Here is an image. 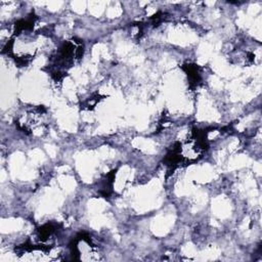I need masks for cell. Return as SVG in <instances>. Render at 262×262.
<instances>
[{
	"label": "cell",
	"instance_id": "1",
	"mask_svg": "<svg viewBox=\"0 0 262 262\" xmlns=\"http://www.w3.org/2000/svg\"><path fill=\"white\" fill-rule=\"evenodd\" d=\"M181 70L187 74L191 88H196L202 82V77L200 74V68L198 65L184 64L181 66Z\"/></svg>",
	"mask_w": 262,
	"mask_h": 262
},
{
	"label": "cell",
	"instance_id": "2",
	"mask_svg": "<svg viewBox=\"0 0 262 262\" xmlns=\"http://www.w3.org/2000/svg\"><path fill=\"white\" fill-rule=\"evenodd\" d=\"M116 173H117V169H115V170H112L111 172L105 174V178L102 179L100 191H99V194L102 197H104L105 199H109L111 197V195L113 193V183L115 181Z\"/></svg>",
	"mask_w": 262,
	"mask_h": 262
},
{
	"label": "cell",
	"instance_id": "3",
	"mask_svg": "<svg viewBox=\"0 0 262 262\" xmlns=\"http://www.w3.org/2000/svg\"><path fill=\"white\" fill-rule=\"evenodd\" d=\"M37 20V17L35 15L34 11L31 12L29 17L25 20V19H22V20H19L14 23V36L15 35H20L23 31H31L33 30L34 28V24Z\"/></svg>",
	"mask_w": 262,
	"mask_h": 262
},
{
	"label": "cell",
	"instance_id": "4",
	"mask_svg": "<svg viewBox=\"0 0 262 262\" xmlns=\"http://www.w3.org/2000/svg\"><path fill=\"white\" fill-rule=\"evenodd\" d=\"M61 226V224H56V223H46L44 225H42L41 227L38 228V235L41 241H46L48 240L54 232L56 230L57 227Z\"/></svg>",
	"mask_w": 262,
	"mask_h": 262
}]
</instances>
